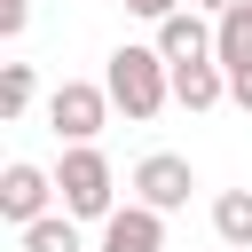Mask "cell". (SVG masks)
Listing matches in <instances>:
<instances>
[{
  "label": "cell",
  "mask_w": 252,
  "mask_h": 252,
  "mask_svg": "<svg viewBox=\"0 0 252 252\" xmlns=\"http://www.w3.org/2000/svg\"><path fill=\"white\" fill-rule=\"evenodd\" d=\"M158 55L181 71V63H213V24L197 16V8H173L165 24H158Z\"/></svg>",
  "instance_id": "7"
},
{
  "label": "cell",
  "mask_w": 252,
  "mask_h": 252,
  "mask_svg": "<svg viewBox=\"0 0 252 252\" xmlns=\"http://www.w3.org/2000/svg\"><path fill=\"white\" fill-rule=\"evenodd\" d=\"M118 8H134V16H150V24H165V16L181 8V0H118Z\"/></svg>",
  "instance_id": "15"
},
{
  "label": "cell",
  "mask_w": 252,
  "mask_h": 252,
  "mask_svg": "<svg viewBox=\"0 0 252 252\" xmlns=\"http://www.w3.org/2000/svg\"><path fill=\"white\" fill-rule=\"evenodd\" d=\"M189 8H213V16H228V8H236V0H189Z\"/></svg>",
  "instance_id": "16"
},
{
  "label": "cell",
  "mask_w": 252,
  "mask_h": 252,
  "mask_svg": "<svg viewBox=\"0 0 252 252\" xmlns=\"http://www.w3.org/2000/svg\"><path fill=\"white\" fill-rule=\"evenodd\" d=\"M110 110H118V102H110V87H87V79H63V87L47 94V126H55L63 142H94Z\"/></svg>",
  "instance_id": "3"
},
{
  "label": "cell",
  "mask_w": 252,
  "mask_h": 252,
  "mask_svg": "<svg viewBox=\"0 0 252 252\" xmlns=\"http://www.w3.org/2000/svg\"><path fill=\"white\" fill-rule=\"evenodd\" d=\"M213 236L228 252H252V189H220L213 197Z\"/></svg>",
  "instance_id": "10"
},
{
  "label": "cell",
  "mask_w": 252,
  "mask_h": 252,
  "mask_svg": "<svg viewBox=\"0 0 252 252\" xmlns=\"http://www.w3.org/2000/svg\"><path fill=\"white\" fill-rule=\"evenodd\" d=\"M228 102H236V110H252V63H244V71H228Z\"/></svg>",
  "instance_id": "14"
},
{
  "label": "cell",
  "mask_w": 252,
  "mask_h": 252,
  "mask_svg": "<svg viewBox=\"0 0 252 252\" xmlns=\"http://www.w3.org/2000/svg\"><path fill=\"white\" fill-rule=\"evenodd\" d=\"M189 158H173V150H150L142 165H134V205H158V213H173V205H189Z\"/></svg>",
  "instance_id": "4"
},
{
  "label": "cell",
  "mask_w": 252,
  "mask_h": 252,
  "mask_svg": "<svg viewBox=\"0 0 252 252\" xmlns=\"http://www.w3.org/2000/svg\"><path fill=\"white\" fill-rule=\"evenodd\" d=\"M24 24H32V0H0V39H16Z\"/></svg>",
  "instance_id": "13"
},
{
  "label": "cell",
  "mask_w": 252,
  "mask_h": 252,
  "mask_svg": "<svg viewBox=\"0 0 252 252\" xmlns=\"http://www.w3.org/2000/svg\"><path fill=\"white\" fill-rule=\"evenodd\" d=\"M32 110V63H0V118Z\"/></svg>",
  "instance_id": "12"
},
{
  "label": "cell",
  "mask_w": 252,
  "mask_h": 252,
  "mask_svg": "<svg viewBox=\"0 0 252 252\" xmlns=\"http://www.w3.org/2000/svg\"><path fill=\"white\" fill-rule=\"evenodd\" d=\"M47 197H55V173H39L32 158H16V165L0 173V213H8L16 228H32V220H47Z\"/></svg>",
  "instance_id": "5"
},
{
  "label": "cell",
  "mask_w": 252,
  "mask_h": 252,
  "mask_svg": "<svg viewBox=\"0 0 252 252\" xmlns=\"http://www.w3.org/2000/svg\"><path fill=\"white\" fill-rule=\"evenodd\" d=\"M24 252H79V220H71V213L32 220V228H24Z\"/></svg>",
  "instance_id": "11"
},
{
  "label": "cell",
  "mask_w": 252,
  "mask_h": 252,
  "mask_svg": "<svg viewBox=\"0 0 252 252\" xmlns=\"http://www.w3.org/2000/svg\"><path fill=\"white\" fill-rule=\"evenodd\" d=\"M220 94H228V71H220V63H181V71H173V102H181V110H213Z\"/></svg>",
  "instance_id": "9"
},
{
  "label": "cell",
  "mask_w": 252,
  "mask_h": 252,
  "mask_svg": "<svg viewBox=\"0 0 252 252\" xmlns=\"http://www.w3.org/2000/svg\"><path fill=\"white\" fill-rule=\"evenodd\" d=\"M102 87H110V102H118L134 126H150V118L173 102V63H165L158 47H118L110 71H102Z\"/></svg>",
  "instance_id": "1"
},
{
  "label": "cell",
  "mask_w": 252,
  "mask_h": 252,
  "mask_svg": "<svg viewBox=\"0 0 252 252\" xmlns=\"http://www.w3.org/2000/svg\"><path fill=\"white\" fill-rule=\"evenodd\" d=\"M55 197H63L71 220H110V213H118V173H110V158H102L94 142H71L63 165H55Z\"/></svg>",
  "instance_id": "2"
},
{
  "label": "cell",
  "mask_w": 252,
  "mask_h": 252,
  "mask_svg": "<svg viewBox=\"0 0 252 252\" xmlns=\"http://www.w3.org/2000/svg\"><path fill=\"white\" fill-rule=\"evenodd\" d=\"M213 63L220 71H244L252 63V0H236L228 16H213Z\"/></svg>",
  "instance_id": "8"
},
{
  "label": "cell",
  "mask_w": 252,
  "mask_h": 252,
  "mask_svg": "<svg viewBox=\"0 0 252 252\" xmlns=\"http://www.w3.org/2000/svg\"><path fill=\"white\" fill-rule=\"evenodd\" d=\"M102 252H165V213L158 205H118L102 220Z\"/></svg>",
  "instance_id": "6"
}]
</instances>
